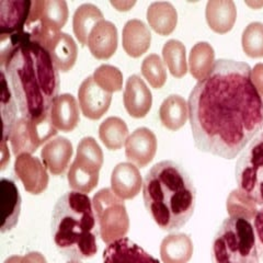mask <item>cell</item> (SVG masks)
<instances>
[{
  "label": "cell",
  "mask_w": 263,
  "mask_h": 263,
  "mask_svg": "<svg viewBox=\"0 0 263 263\" xmlns=\"http://www.w3.org/2000/svg\"><path fill=\"white\" fill-rule=\"evenodd\" d=\"M189 119L197 149L234 159L263 132V101L248 64L218 60L189 97Z\"/></svg>",
  "instance_id": "obj_1"
},
{
  "label": "cell",
  "mask_w": 263,
  "mask_h": 263,
  "mask_svg": "<svg viewBox=\"0 0 263 263\" xmlns=\"http://www.w3.org/2000/svg\"><path fill=\"white\" fill-rule=\"evenodd\" d=\"M0 65L21 117L45 118L59 97V69L47 49L31 36L0 41Z\"/></svg>",
  "instance_id": "obj_2"
},
{
  "label": "cell",
  "mask_w": 263,
  "mask_h": 263,
  "mask_svg": "<svg viewBox=\"0 0 263 263\" xmlns=\"http://www.w3.org/2000/svg\"><path fill=\"white\" fill-rule=\"evenodd\" d=\"M143 197L148 214L159 228L172 232L182 228L192 217L196 189L182 166L163 160L147 172Z\"/></svg>",
  "instance_id": "obj_3"
},
{
  "label": "cell",
  "mask_w": 263,
  "mask_h": 263,
  "mask_svg": "<svg viewBox=\"0 0 263 263\" xmlns=\"http://www.w3.org/2000/svg\"><path fill=\"white\" fill-rule=\"evenodd\" d=\"M96 214L92 201L81 192L64 194L52 216V237L56 248L66 258L82 260L98 252Z\"/></svg>",
  "instance_id": "obj_4"
},
{
  "label": "cell",
  "mask_w": 263,
  "mask_h": 263,
  "mask_svg": "<svg viewBox=\"0 0 263 263\" xmlns=\"http://www.w3.org/2000/svg\"><path fill=\"white\" fill-rule=\"evenodd\" d=\"M213 263H260L252 220L229 216L214 236Z\"/></svg>",
  "instance_id": "obj_5"
},
{
  "label": "cell",
  "mask_w": 263,
  "mask_h": 263,
  "mask_svg": "<svg viewBox=\"0 0 263 263\" xmlns=\"http://www.w3.org/2000/svg\"><path fill=\"white\" fill-rule=\"evenodd\" d=\"M235 176L240 194L263 206V132L242 151L236 163Z\"/></svg>",
  "instance_id": "obj_6"
},
{
  "label": "cell",
  "mask_w": 263,
  "mask_h": 263,
  "mask_svg": "<svg viewBox=\"0 0 263 263\" xmlns=\"http://www.w3.org/2000/svg\"><path fill=\"white\" fill-rule=\"evenodd\" d=\"M99 235L106 245L124 238L129 229L125 204L112 189H102L92 200Z\"/></svg>",
  "instance_id": "obj_7"
},
{
  "label": "cell",
  "mask_w": 263,
  "mask_h": 263,
  "mask_svg": "<svg viewBox=\"0 0 263 263\" xmlns=\"http://www.w3.org/2000/svg\"><path fill=\"white\" fill-rule=\"evenodd\" d=\"M57 134L53 125L51 115L40 120L18 118L10 128L9 133L3 138L10 141L12 152L15 156L21 154H33L37 148Z\"/></svg>",
  "instance_id": "obj_8"
},
{
  "label": "cell",
  "mask_w": 263,
  "mask_h": 263,
  "mask_svg": "<svg viewBox=\"0 0 263 263\" xmlns=\"http://www.w3.org/2000/svg\"><path fill=\"white\" fill-rule=\"evenodd\" d=\"M14 172L28 193L39 195L43 193L48 185V174L46 167L36 157L30 154L16 156Z\"/></svg>",
  "instance_id": "obj_9"
},
{
  "label": "cell",
  "mask_w": 263,
  "mask_h": 263,
  "mask_svg": "<svg viewBox=\"0 0 263 263\" xmlns=\"http://www.w3.org/2000/svg\"><path fill=\"white\" fill-rule=\"evenodd\" d=\"M78 100L82 114L90 120H99L109 110L112 93L99 87L92 76H89L78 90Z\"/></svg>",
  "instance_id": "obj_10"
},
{
  "label": "cell",
  "mask_w": 263,
  "mask_h": 263,
  "mask_svg": "<svg viewBox=\"0 0 263 263\" xmlns=\"http://www.w3.org/2000/svg\"><path fill=\"white\" fill-rule=\"evenodd\" d=\"M31 7L30 0H0V39L24 32Z\"/></svg>",
  "instance_id": "obj_11"
},
{
  "label": "cell",
  "mask_w": 263,
  "mask_h": 263,
  "mask_svg": "<svg viewBox=\"0 0 263 263\" xmlns=\"http://www.w3.org/2000/svg\"><path fill=\"white\" fill-rule=\"evenodd\" d=\"M157 151V138L151 129L141 127L128 136L125 143V155L128 161L144 168L149 163Z\"/></svg>",
  "instance_id": "obj_12"
},
{
  "label": "cell",
  "mask_w": 263,
  "mask_h": 263,
  "mask_svg": "<svg viewBox=\"0 0 263 263\" xmlns=\"http://www.w3.org/2000/svg\"><path fill=\"white\" fill-rule=\"evenodd\" d=\"M123 101L130 117L141 119L145 118L147 113L151 111L153 96L149 88L146 86L141 77L132 75L126 81Z\"/></svg>",
  "instance_id": "obj_13"
},
{
  "label": "cell",
  "mask_w": 263,
  "mask_h": 263,
  "mask_svg": "<svg viewBox=\"0 0 263 263\" xmlns=\"http://www.w3.org/2000/svg\"><path fill=\"white\" fill-rule=\"evenodd\" d=\"M103 263H160L141 246L128 238L108 245L103 251Z\"/></svg>",
  "instance_id": "obj_14"
},
{
  "label": "cell",
  "mask_w": 263,
  "mask_h": 263,
  "mask_svg": "<svg viewBox=\"0 0 263 263\" xmlns=\"http://www.w3.org/2000/svg\"><path fill=\"white\" fill-rule=\"evenodd\" d=\"M141 172L130 162H121L112 171L111 189L122 200H130L141 191Z\"/></svg>",
  "instance_id": "obj_15"
},
{
  "label": "cell",
  "mask_w": 263,
  "mask_h": 263,
  "mask_svg": "<svg viewBox=\"0 0 263 263\" xmlns=\"http://www.w3.org/2000/svg\"><path fill=\"white\" fill-rule=\"evenodd\" d=\"M90 52L98 60H108L117 52L118 29L110 21H101L92 29L88 39Z\"/></svg>",
  "instance_id": "obj_16"
},
{
  "label": "cell",
  "mask_w": 263,
  "mask_h": 263,
  "mask_svg": "<svg viewBox=\"0 0 263 263\" xmlns=\"http://www.w3.org/2000/svg\"><path fill=\"white\" fill-rule=\"evenodd\" d=\"M0 200H2V226L0 232L6 233L18 224L21 212V195L14 181L2 179L0 181Z\"/></svg>",
  "instance_id": "obj_17"
},
{
  "label": "cell",
  "mask_w": 263,
  "mask_h": 263,
  "mask_svg": "<svg viewBox=\"0 0 263 263\" xmlns=\"http://www.w3.org/2000/svg\"><path fill=\"white\" fill-rule=\"evenodd\" d=\"M72 156V145L65 137H56L48 141L42 148L41 158L44 166L54 176L64 175Z\"/></svg>",
  "instance_id": "obj_18"
},
{
  "label": "cell",
  "mask_w": 263,
  "mask_h": 263,
  "mask_svg": "<svg viewBox=\"0 0 263 263\" xmlns=\"http://www.w3.org/2000/svg\"><path fill=\"white\" fill-rule=\"evenodd\" d=\"M44 47L47 49L54 65L60 71L66 72L70 70L77 61V44L67 33H56Z\"/></svg>",
  "instance_id": "obj_19"
},
{
  "label": "cell",
  "mask_w": 263,
  "mask_h": 263,
  "mask_svg": "<svg viewBox=\"0 0 263 263\" xmlns=\"http://www.w3.org/2000/svg\"><path fill=\"white\" fill-rule=\"evenodd\" d=\"M49 115L57 129L66 133L75 129L80 121L79 105L75 97L69 93L57 97L52 104Z\"/></svg>",
  "instance_id": "obj_20"
},
{
  "label": "cell",
  "mask_w": 263,
  "mask_h": 263,
  "mask_svg": "<svg viewBox=\"0 0 263 263\" xmlns=\"http://www.w3.org/2000/svg\"><path fill=\"white\" fill-rule=\"evenodd\" d=\"M122 43L127 55L137 59L151 47L152 33L149 28L142 20L133 19L127 21L123 28Z\"/></svg>",
  "instance_id": "obj_21"
},
{
  "label": "cell",
  "mask_w": 263,
  "mask_h": 263,
  "mask_svg": "<svg viewBox=\"0 0 263 263\" xmlns=\"http://www.w3.org/2000/svg\"><path fill=\"white\" fill-rule=\"evenodd\" d=\"M205 16L214 32L225 34L233 29L236 22V5L232 0H210L206 4Z\"/></svg>",
  "instance_id": "obj_22"
},
{
  "label": "cell",
  "mask_w": 263,
  "mask_h": 263,
  "mask_svg": "<svg viewBox=\"0 0 263 263\" xmlns=\"http://www.w3.org/2000/svg\"><path fill=\"white\" fill-rule=\"evenodd\" d=\"M147 20L156 33L162 36L169 35L177 27L178 12L170 3H153L147 9Z\"/></svg>",
  "instance_id": "obj_23"
},
{
  "label": "cell",
  "mask_w": 263,
  "mask_h": 263,
  "mask_svg": "<svg viewBox=\"0 0 263 263\" xmlns=\"http://www.w3.org/2000/svg\"><path fill=\"white\" fill-rule=\"evenodd\" d=\"M193 254L191 238L185 234H172L161 242L160 256L163 263H187Z\"/></svg>",
  "instance_id": "obj_24"
},
{
  "label": "cell",
  "mask_w": 263,
  "mask_h": 263,
  "mask_svg": "<svg viewBox=\"0 0 263 263\" xmlns=\"http://www.w3.org/2000/svg\"><path fill=\"white\" fill-rule=\"evenodd\" d=\"M103 20V13L97 6L92 4L79 6L73 13L72 19L73 33L79 42L84 45H88L90 33L99 22Z\"/></svg>",
  "instance_id": "obj_25"
},
{
  "label": "cell",
  "mask_w": 263,
  "mask_h": 263,
  "mask_svg": "<svg viewBox=\"0 0 263 263\" xmlns=\"http://www.w3.org/2000/svg\"><path fill=\"white\" fill-rule=\"evenodd\" d=\"M159 118L162 125L168 129L177 130L181 128L189 118L186 101L178 95L169 96L167 99H164L160 106Z\"/></svg>",
  "instance_id": "obj_26"
},
{
  "label": "cell",
  "mask_w": 263,
  "mask_h": 263,
  "mask_svg": "<svg viewBox=\"0 0 263 263\" xmlns=\"http://www.w3.org/2000/svg\"><path fill=\"white\" fill-rule=\"evenodd\" d=\"M215 52L208 42L196 43L189 56V67L191 75L199 81L209 76L215 64Z\"/></svg>",
  "instance_id": "obj_27"
},
{
  "label": "cell",
  "mask_w": 263,
  "mask_h": 263,
  "mask_svg": "<svg viewBox=\"0 0 263 263\" xmlns=\"http://www.w3.org/2000/svg\"><path fill=\"white\" fill-rule=\"evenodd\" d=\"M73 162L91 174L100 172L103 164V153L93 137H84L79 142Z\"/></svg>",
  "instance_id": "obj_28"
},
{
  "label": "cell",
  "mask_w": 263,
  "mask_h": 263,
  "mask_svg": "<svg viewBox=\"0 0 263 263\" xmlns=\"http://www.w3.org/2000/svg\"><path fill=\"white\" fill-rule=\"evenodd\" d=\"M99 137L110 151H119L128 138V128L125 122L117 117L105 119L99 127Z\"/></svg>",
  "instance_id": "obj_29"
},
{
  "label": "cell",
  "mask_w": 263,
  "mask_h": 263,
  "mask_svg": "<svg viewBox=\"0 0 263 263\" xmlns=\"http://www.w3.org/2000/svg\"><path fill=\"white\" fill-rule=\"evenodd\" d=\"M163 62L166 63L171 75L182 78L187 72L186 49L183 43L178 40H169L162 48Z\"/></svg>",
  "instance_id": "obj_30"
},
{
  "label": "cell",
  "mask_w": 263,
  "mask_h": 263,
  "mask_svg": "<svg viewBox=\"0 0 263 263\" xmlns=\"http://www.w3.org/2000/svg\"><path fill=\"white\" fill-rule=\"evenodd\" d=\"M241 44L243 52L251 59L263 57V23L252 22L242 33Z\"/></svg>",
  "instance_id": "obj_31"
},
{
  "label": "cell",
  "mask_w": 263,
  "mask_h": 263,
  "mask_svg": "<svg viewBox=\"0 0 263 263\" xmlns=\"http://www.w3.org/2000/svg\"><path fill=\"white\" fill-rule=\"evenodd\" d=\"M9 82L7 80L6 73L2 70V113H3V123H4V135L6 136L9 133L10 128L16 121V102L13 97L11 89L9 88Z\"/></svg>",
  "instance_id": "obj_32"
},
{
  "label": "cell",
  "mask_w": 263,
  "mask_h": 263,
  "mask_svg": "<svg viewBox=\"0 0 263 263\" xmlns=\"http://www.w3.org/2000/svg\"><path fill=\"white\" fill-rule=\"evenodd\" d=\"M144 78L155 89H160L167 81V70L163 62L157 54L147 56L142 64Z\"/></svg>",
  "instance_id": "obj_33"
},
{
  "label": "cell",
  "mask_w": 263,
  "mask_h": 263,
  "mask_svg": "<svg viewBox=\"0 0 263 263\" xmlns=\"http://www.w3.org/2000/svg\"><path fill=\"white\" fill-rule=\"evenodd\" d=\"M69 186L77 192L89 193L98 185L99 174H91L72 162L67 175Z\"/></svg>",
  "instance_id": "obj_34"
},
{
  "label": "cell",
  "mask_w": 263,
  "mask_h": 263,
  "mask_svg": "<svg viewBox=\"0 0 263 263\" xmlns=\"http://www.w3.org/2000/svg\"><path fill=\"white\" fill-rule=\"evenodd\" d=\"M93 79L99 87L110 93L120 91L123 86V75L118 67L112 65H101L95 70Z\"/></svg>",
  "instance_id": "obj_35"
},
{
  "label": "cell",
  "mask_w": 263,
  "mask_h": 263,
  "mask_svg": "<svg viewBox=\"0 0 263 263\" xmlns=\"http://www.w3.org/2000/svg\"><path fill=\"white\" fill-rule=\"evenodd\" d=\"M256 206V204L247 200L238 190H235L230 194L227 201L229 216H243L252 220L258 211Z\"/></svg>",
  "instance_id": "obj_36"
},
{
  "label": "cell",
  "mask_w": 263,
  "mask_h": 263,
  "mask_svg": "<svg viewBox=\"0 0 263 263\" xmlns=\"http://www.w3.org/2000/svg\"><path fill=\"white\" fill-rule=\"evenodd\" d=\"M252 221L254 234H256L258 253L260 259L263 260V206L258 209Z\"/></svg>",
  "instance_id": "obj_37"
},
{
  "label": "cell",
  "mask_w": 263,
  "mask_h": 263,
  "mask_svg": "<svg viewBox=\"0 0 263 263\" xmlns=\"http://www.w3.org/2000/svg\"><path fill=\"white\" fill-rule=\"evenodd\" d=\"M252 81L261 98H263V64H258L252 69Z\"/></svg>",
  "instance_id": "obj_38"
},
{
  "label": "cell",
  "mask_w": 263,
  "mask_h": 263,
  "mask_svg": "<svg viewBox=\"0 0 263 263\" xmlns=\"http://www.w3.org/2000/svg\"><path fill=\"white\" fill-rule=\"evenodd\" d=\"M21 263H47L45 257L40 252H30L22 257Z\"/></svg>",
  "instance_id": "obj_39"
},
{
  "label": "cell",
  "mask_w": 263,
  "mask_h": 263,
  "mask_svg": "<svg viewBox=\"0 0 263 263\" xmlns=\"http://www.w3.org/2000/svg\"><path fill=\"white\" fill-rule=\"evenodd\" d=\"M7 139L3 138V144H2V170L6 169L7 163L10 161V155L9 152L7 151Z\"/></svg>",
  "instance_id": "obj_40"
},
{
  "label": "cell",
  "mask_w": 263,
  "mask_h": 263,
  "mask_svg": "<svg viewBox=\"0 0 263 263\" xmlns=\"http://www.w3.org/2000/svg\"><path fill=\"white\" fill-rule=\"evenodd\" d=\"M111 5L114 6L120 11H127L130 9V7H133L135 5V2H126V3L111 2Z\"/></svg>",
  "instance_id": "obj_41"
},
{
  "label": "cell",
  "mask_w": 263,
  "mask_h": 263,
  "mask_svg": "<svg viewBox=\"0 0 263 263\" xmlns=\"http://www.w3.org/2000/svg\"><path fill=\"white\" fill-rule=\"evenodd\" d=\"M22 262V257L21 256H13L8 258L5 263H21Z\"/></svg>",
  "instance_id": "obj_42"
},
{
  "label": "cell",
  "mask_w": 263,
  "mask_h": 263,
  "mask_svg": "<svg viewBox=\"0 0 263 263\" xmlns=\"http://www.w3.org/2000/svg\"><path fill=\"white\" fill-rule=\"evenodd\" d=\"M248 6H251L252 8H254V9H259L260 7L263 6V3L260 2V3H246Z\"/></svg>",
  "instance_id": "obj_43"
},
{
  "label": "cell",
  "mask_w": 263,
  "mask_h": 263,
  "mask_svg": "<svg viewBox=\"0 0 263 263\" xmlns=\"http://www.w3.org/2000/svg\"><path fill=\"white\" fill-rule=\"evenodd\" d=\"M67 263H81L79 260H71V261H68Z\"/></svg>",
  "instance_id": "obj_44"
},
{
  "label": "cell",
  "mask_w": 263,
  "mask_h": 263,
  "mask_svg": "<svg viewBox=\"0 0 263 263\" xmlns=\"http://www.w3.org/2000/svg\"><path fill=\"white\" fill-rule=\"evenodd\" d=\"M262 101H263V98H262Z\"/></svg>",
  "instance_id": "obj_45"
}]
</instances>
